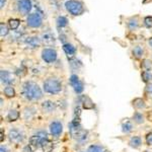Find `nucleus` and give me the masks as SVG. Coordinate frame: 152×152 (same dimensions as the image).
Segmentation results:
<instances>
[{
    "label": "nucleus",
    "instance_id": "nucleus-1",
    "mask_svg": "<svg viewBox=\"0 0 152 152\" xmlns=\"http://www.w3.org/2000/svg\"><path fill=\"white\" fill-rule=\"evenodd\" d=\"M23 94L28 100H39L43 97L41 87L33 81H26L23 85Z\"/></svg>",
    "mask_w": 152,
    "mask_h": 152
},
{
    "label": "nucleus",
    "instance_id": "nucleus-2",
    "mask_svg": "<svg viewBox=\"0 0 152 152\" xmlns=\"http://www.w3.org/2000/svg\"><path fill=\"white\" fill-rule=\"evenodd\" d=\"M44 90L50 94H57L62 90V84L56 78H48L44 82Z\"/></svg>",
    "mask_w": 152,
    "mask_h": 152
},
{
    "label": "nucleus",
    "instance_id": "nucleus-3",
    "mask_svg": "<svg viewBox=\"0 0 152 152\" xmlns=\"http://www.w3.org/2000/svg\"><path fill=\"white\" fill-rule=\"evenodd\" d=\"M48 140V134L45 131H40L37 134H35L34 136H31L29 138V144L28 145L31 147L33 150L38 149L39 147H42V145L44 144V142Z\"/></svg>",
    "mask_w": 152,
    "mask_h": 152
},
{
    "label": "nucleus",
    "instance_id": "nucleus-4",
    "mask_svg": "<svg viewBox=\"0 0 152 152\" xmlns=\"http://www.w3.org/2000/svg\"><path fill=\"white\" fill-rule=\"evenodd\" d=\"M66 9L70 12L72 15H79L83 12V6L80 2L75 0H69L65 3Z\"/></svg>",
    "mask_w": 152,
    "mask_h": 152
},
{
    "label": "nucleus",
    "instance_id": "nucleus-5",
    "mask_svg": "<svg viewBox=\"0 0 152 152\" xmlns=\"http://www.w3.org/2000/svg\"><path fill=\"white\" fill-rule=\"evenodd\" d=\"M42 58L46 63H53L57 59V52L53 49H44L42 52Z\"/></svg>",
    "mask_w": 152,
    "mask_h": 152
},
{
    "label": "nucleus",
    "instance_id": "nucleus-6",
    "mask_svg": "<svg viewBox=\"0 0 152 152\" xmlns=\"http://www.w3.org/2000/svg\"><path fill=\"white\" fill-rule=\"evenodd\" d=\"M26 21L31 28H40L42 26V16L39 13H31L28 16Z\"/></svg>",
    "mask_w": 152,
    "mask_h": 152
},
{
    "label": "nucleus",
    "instance_id": "nucleus-7",
    "mask_svg": "<svg viewBox=\"0 0 152 152\" xmlns=\"http://www.w3.org/2000/svg\"><path fill=\"white\" fill-rule=\"evenodd\" d=\"M69 80H70L71 85H72L73 89H74V91L76 92V94H81V92L83 91V83L79 80L78 76L75 75V74L71 75Z\"/></svg>",
    "mask_w": 152,
    "mask_h": 152
},
{
    "label": "nucleus",
    "instance_id": "nucleus-8",
    "mask_svg": "<svg viewBox=\"0 0 152 152\" xmlns=\"http://www.w3.org/2000/svg\"><path fill=\"white\" fill-rule=\"evenodd\" d=\"M8 138L11 142L18 144L23 140V134L18 129H11L8 133Z\"/></svg>",
    "mask_w": 152,
    "mask_h": 152
},
{
    "label": "nucleus",
    "instance_id": "nucleus-9",
    "mask_svg": "<svg viewBox=\"0 0 152 152\" xmlns=\"http://www.w3.org/2000/svg\"><path fill=\"white\" fill-rule=\"evenodd\" d=\"M50 132L54 137L60 136L63 132V125L59 121H54L50 125Z\"/></svg>",
    "mask_w": 152,
    "mask_h": 152
},
{
    "label": "nucleus",
    "instance_id": "nucleus-10",
    "mask_svg": "<svg viewBox=\"0 0 152 152\" xmlns=\"http://www.w3.org/2000/svg\"><path fill=\"white\" fill-rule=\"evenodd\" d=\"M18 10L23 14H28L31 9V0H19L18 3Z\"/></svg>",
    "mask_w": 152,
    "mask_h": 152
},
{
    "label": "nucleus",
    "instance_id": "nucleus-11",
    "mask_svg": "<svg viewBox=\"0 0 152 152\" xmlns=\"http://www.w3.org/2000/svg\"><path fill=\"white\" fill-rule=\"evenodd\" d=\"M0 79H1V82L4 83L6 85H11V83H13L14 78L10 72L6 70H1L0 71Z\"/></svg>",
    "mask_w": 152,
    "mask_h": 152
},
{
    "label": "nucleus",
    "instance_id": "nucleus-12",
    "mask_svg": "<svg viewBox=\"0 0 152 152\" xmlns=\"http://www.w3.org/2000/svg\"><path fill=\"white\" fill-rule=\"evenodd\" d=\"M42 109H43L44 113L50 114V113H53L56 110V104L53 102L52 100H45L42 104Z\"/></svg>",
    "mask_w": 152,
    "mask_h": 152
},
{
    "label": "nucleus",
    "instance_id": "nucleus-13",
    "mask_svg": "<svg viewBox=\"0 0 152 152\" xmlns=\"http://www.w3.org/2000/svg\"><path fill=\"white\" fill-rule=\"evenodd\" d=\"M63 50H64L65 54H66V55H67L69 58L73 57V56L75 55V53H76L75 47H74L73 45H71V44H69V43L64 44V45H63Z\"/></svg>",
    "mask_w": 152,
    "mask_h": 152
},
{
    "label": "nucleus",
    "instance_id": "nucleus-14",
    "mask_svg": "<svg viewBox=\"0 0 152 152\" xmlns=\"http://www.w3.org/2000/svg\"><path fill=\"white\" fill-rule=\"evenodd\" d=\"M141 144H142V139L139 136L132 137V138L130 139V141H129V145L131 146L132 148H134V149L139 148V147L141 146Z\"/></svg>",
    "mask_w": 152,
    "mask_h": 152
},
{
    "label": "nucleus",
    "instance_id": "nucleus-15",
    "mask_svg": "<svg viewBox=\"0 0 152 152\" xmlns=\"http://www.w3.org/2000/svg\"><path fill=\"white\" fill-rule=\"evenodd\" d=\"M18 118H19V113L16 111V110H10L8 113V115H7V119H8V121H10V122L16 121Z\"/></svg>",
    "mask_w": 152,
    "mask_h": 152
},
{
    "label": "nucleus",
    "instance_id": "nucleus-16",
    "mask_svg": "<svg viewBox=\"0 0 152 152\" xmlns=\"http://www.w3.org/2000/svg\"><path fill=\"white\" fill-rule=\"evenodd\" d=\"M133 124L131 123L130 121H126L125 123L122 125V131L124 132V133L128 134L130 132H132V130H133Z\"/></svg>",
    "mask_w": 152,
    "mask_h": 152
},
{
    "label": "nucleus",
    "instance_id": "nucleus-17",
    "mask_svg": "<svg viewBox=\"0 0 152 152\" xmlns=\"http://www.w3.org/2000/svg\"><path fill=\"white\" fill-rule=\"evenodd\" d=\"M3 92L7 97H13L14 95H15V90H14V88L12 87L11 85H7V86L4 88Z\"/></svg>",
    "mask_w": 152,
    "mask_h": 152
},
{
    "label": "nucleus",
    "instance_id": "nucleus-18",
    "mask_svg": "<svg viewBox=\"0 0 152 152\" xmlns=\"http://www.w3.org/2000/svg\"><path fill=\"white\" fill-rule=\"evenodd\" d=\"M133 105L136 109H138V110H141V109H144V107H146V104H145V102H144L142 99H134L133 100Z\"/></svg>",
    "mask_w": 152,
    "mask_h": 152
},
{
    "label": "nucleus",
    "instance_id": "nucleus-19",
    "mask_svg": "<svg viewBox=\"0 0 152 152\" xmlns=\"http://www.w3.org/2000/svg\"><path fill=\"white\" fill-rule=\"evenodd\" d=\"M133 121L136 124H143L144 123V117L141 113H135L133 115Z\"/></svg>",
    "mask_w": 152,
    "mask_h": 152
},
{
    "label": "nucleus",
    "instance_id": "nucleus-20",
    "mask_svg": "<svg viewBox=\"0 0 152 152\" xmlns=\"http://www.w3.org/2000/svg\"><path fill=\"white\" fill-rule=\"evenodd\" d=\"M137 26H138V20H137V18H130L129 21H128V28L131 29V31H134V29L137 28Z\"/></svg>",
    "mask_w": 152,
    "mask_h": 152
},
{
    "label": "nucleus",
    "instance_id": "nucleus-21",
    "mask_svg": "<svg viewBox=\"0 0 152 152\" xmlns=\"http://www.w3.org/2000/svg\"><path fill=\"white\" fill-rule=\"evenodd\" d=\"M87 152H105L104 147L99 145H90L88 147Z\"/></svg>",
    "mask_w": 152,
    "mask_h": 152
},
{
    "label": "nucleus",
    "instance_id": "nucleus-22",
    "mask_svg": "<svg viewBox=\"0 0 152 152\" xmlns=\"http://www.w3.org/2000/svg\"><path fill=\"white\" fill-rule=\"evenodd\" d=\"M143 53H144V51L140 46H137V47H135L133 49V54L136 58H141L142 56H143Z\"/></svg>",
    "mask_w": 152,
    "mask_h": 152
},
{
    "label": "nucleus",
    "instance_id": "nucleus-23",
    "mask_svg": "<svg viewBox=\"0 0 152 152\" xmlns=\"http://www.w3.org/2000/svg\"><path fill=\"white\" fill-rule=\"evenodd\" d=\"M42 148H43L44 152H51V151H52V149H53V145H52V143H51L50 141L47 140V141L44 142V144L42 145Z\"/></svg>",
    "mask_w": 152,
    "mask_h": 152
},
{
    "label": "nucleus",
    "instance_id": "nucleus-24",
    "mask_svg": "<svg viewBox=\"0 0 152 152\" xmlns=\"http://www.w3.org/2000/svg\"><path fill=\"white\" fill-rule=\"evenodd\" d=\"M29 48H36L39 46V40L38 38H29V40L26 41Z\"/></svg>",
    "mask_w": 152,
    "mask_h": 152
},
{
    "label": "nucleus",
    "instance_id": "nucleus-25",
    "mask_svg": "<svg viewBox=\"0 0 152 152\" xmlns=\"http://www.w3.org/2000/svg\"><path fill=\"white\" fill-rule=\"evenodd\" d=\"M67 23H68V20L65 16H59L57 18V24L60 28H64V26H67Z\"/></svg>",
    "mask_w": 152,
    "mask_h": 152
},
{
    "label": "nucleus",
    "instance_id": "nucleus-26",
    "mask_svg": "<svg viewBox=\"0 0 152 152\" xmlns=\"http://www.w3.org/2000/svg\"><path fill=\"white\" fill-rule=\"evenodd\" d=\"M19 26V20L16 18L9 19V28L11 29H16Z\"/></svg>",
    "mask_w": 152,
    "mask_h": 152
},
{
    "label": "nucleus",
    "instance_id": "nucleus-27",
    "mask_svg": "<svg viewBox=\"0 0 152 152\" xmlns=\"http://www.w3.org/2000/svg\"><path fill=\"white\" fill-rule=\"evenodd\" d=\"M142 78H143L144 82H148L149 80L152 79V73L150 71H144V72L142 73Z\"/></svg>",
    "mask_w": 152,
    "mask_h": 152
},
{
    "label": "nucleus",
    "instance_id": "nucleus-28",
    "mask_svg": "<svg viewBox=\"0 0 152 152\" xmlns=\"http://www.w3.org/2000/svg\"><path fill=\"white\" fill-rule=\"evenodd\" d=\"M8 34V28L5 26L4 23H1L0 24V36L1 37H4Z\"/></svg>",
    "mask_w": 152,
    "mask_h": 152
},
{
    "label": "nucleus",
    "instance_id": "nucleus-29",
    "mask_svg": "<svg viewBox=\"0 0 152 152\" xmlns=\"http://www.w3.org/2000/svg\"><path fill=\"white\" fill-rule=\"evenodd\" d=\"M144 23L147 28H152V16H146L144 18Z\"/></svg>",
    "mask_w": 152,
    "mask_h": 152
},
{
    "label": "nucleus",
    "instance_id": "nucleus-30",
    "mask_svg": "<svg viewBox=\"0 0 152 152\" xmlns=\"http://www.w3.org/2000/svg\"><path fill=\"white\" fill-rule=\"evenodd\" d=\"M146 143L148 144V145H152V133L147 134V136H146Z\"/></svg>",
    "mask_w": 152,
    "mask_h": 152
},
{
    "label": "nucleus",
    "instance_id": "nucleus-31",
    "mask_svg": "<svg viewBox=\"0 0 152 152\" xmlns=\"http://www.w3.org/2000/svg\"><path fill=\"white\" fill-rule=\"evenodd\" d=\"M146 91L148 92V94H152V83H150V84L147 85V87H146Z\"/></svg>",
    "mask_w": 152,
    "mask_h": 152
},
{
    "label": "nucleus",
    "instance_id": "nucleus-32",
    "mask_svg": "<svg viewBox=\"0 0 152 152\" xmlns=\"http://www.w3.org/2000/svg\"><path fill=\"white\" fill-rule=\"evenodd\" d=\"M7 150H6V148L4 146H1L0 147V152H6Z\"/></svg>",
    "mask_w": 152,
    "mask_h": 152
},
{
    "label": "nucleus",
    "instance_id": "nucleus-33",
    "mask_svg": "<svg viewBox=\"0 0 152 152\" xmlns=\"http://www.w3.org/2000/svg\"><path fill=\"white\" fill-rule=\"evenodd\" d=\"M4 4H5V0H1V2H0V7H3L4 6Z\"/></svg>",
    "mask_w": 152,
    "mask_h": 152
},
{
    "label": "nucleus",
    "instance_id": "nucleus-34",
    "mask_svg": "<svg viewBox=\"0 0 152 152\" xmlns=\"http://www.w3.org/2000/svg\"><path fill=\"white\" fill-rule=\"evenodd\" d=\"M148 43H149V46H150V47L152 48V38L149 39V42H148Z\"/></svg>",
    "mask_w": 152,
    "mask_h": 152
},
{
    "label": "nucleus",
    "instance_id": "nucleus-35",
    "mask_svg": "<svg viewBox=\"0 0 152 152\" xmlns=\"http://www.w3.org/2000/svg\"><path fill=\"white\" fill-rule=\"evenodd\" d=\"M145 152H149V151H145Z\"/></svg>",
    "mask_w": 152,
    "mask_h": 152
}]
</instances>
